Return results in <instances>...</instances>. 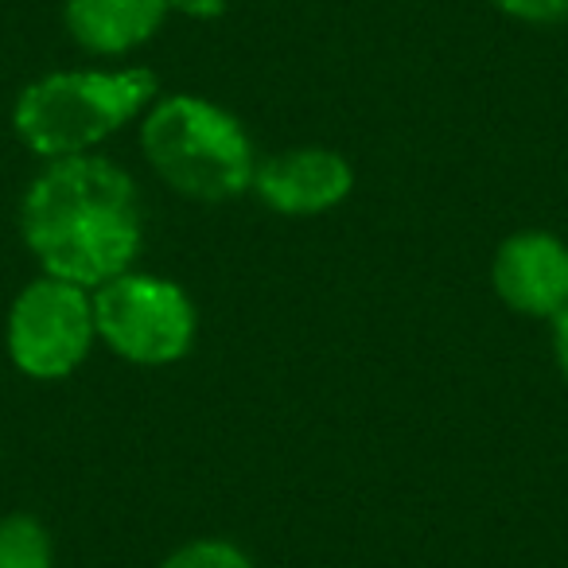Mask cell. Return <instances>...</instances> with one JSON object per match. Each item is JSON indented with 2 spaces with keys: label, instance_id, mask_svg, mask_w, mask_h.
Returning a JSON list of instances; mask_svg holds the SVG:
<instances>
[{
  "label": "cell",
  "instance_id": "obj_3",
  "mask_svg": "<svg viewBox=\"0 0 568 568\" xmlns=\"http://www.w3.org/2000/svg\"><path fill=\"white\" fill-rule=\"evenodd\" d=\"M156 98L149 71H63L32 82L17 102V133L48 160L87 156Z\"/></svg>",
  "mask_w": 568,
  "mask_h": 568
},
{
  "label": "cell",
  "instance_id": "obj_5",
  "mask_svg": "<svg viewBox=\"0 0 568 568\" xmlns=\"http://www.w3.org/2000/svg\"><path fill=\"white\" fill-rule=\"evenodd\" d=\"M94 301L59 276L28 284L9 316L12 363L32 378H67L94 343Z\"/></svg>",
  "mask_w": 568,
  "mask_h": 568
},
{
  "label": "cell",
  "instance_id": "obj_10",
  "mask_svg": "<svg viewBox=\"0 0 568 568\" xmlns=\"http://www.w3.org/2000/svg\"><path fill=\"white\" fill-rule=\"evenodd\" d=\"M160 568H253V565L237 545L206 537V541H191L183 549H175Z\"/></svg>",
  "mask_w": 568,
  "mask_h": 568
},
{
  "label": "cell",
  "instance_id": "obj_11",
  "mask_svg": "<svg viewBox=\"0 0 568 568\" xmlns=\"http://www.w3.org/2000/svg\"><path fill=\"white\" fill-rule=\"evenodd\" d=\"M503 12L518 20H529V24H557V20H568V0H490Z\"/></svg>",
  "mask_w": 568,
  "mask_h": 568
},
{
  "label": "cell",
  "instance_id": "obj_4",
  "mask_svg": "<svg viewBox=\"0 0 568 568\" xmlns=\"http://www.w3.org/2000/svg\"><path fill=\"white\" fill-rule=\"evenodd\" d=\"M94 327L121 358L141 366L175 363L195 339V308L180 284L144 273H121L94 296Z\"/></svg>",
  "mask_w": 568,
  "mask_h": 568
},
{
  "label": "cell",
  "instance_id": "obj_2",
  "mask_svg": "<svg viewBox=\"0 0 568 568\" xmlns=\"http://www.w3.org/2000/svg\"><path fill=\"white\" fill-rule=\"evenodd\" d=\"M141 144L156 175L187 199L226 203L253 183V144L226 110L175 94L152 105Z\"/></svg>",
  "mask_w": 568,
  "mask_h": 568
},
{
  "label": "cell",
  "instance_id": "obj_13",
  "mask_svg": "<svg viewBox=\"0 0 568 568\" xmlns=\"http://www.w3.org/2000/svg\"><path fill=\"white\" fill-rule=\"evenodd\" d=\"M552 351H557V363L568 378V308H560L552 316Z\"/></svg>",
  "mask_w": 568,
  "mask_h": 568
},
{
  "label": "cell",
  "instance_id": "obj_6",
  "mask_svg": "<svg viewBox=\"0 0 568 568\" xmlns=\"http://www.w3.org/2000/svg\"><path fill=\"white\" fill-rule=\"evenodd\" d=\"M495 288L521 316H557L568 308V245L541 230L514 234L495 257Z\"/></svg>",
  "mask_w": 568,
  "mask_h": 568
},
{
  "label": "cell",
  "instance_id": "obj_7",
  "mask_svg": "<svg viewBox=\"0 0 568 568\" xmlns=\"http://www.w3.org/2000/svg\"><path fill=\"white\" fill-rule=\"evenodd\" d=\"M355 172L339 152L296 149L268 156L253 172V187L273 211L281 214H320L347 199Z\"/></svg>",
  "mask_w": 568,
  "mask_h": 568
},
{
  "label": "cell",
  "instance_id": "obj_8",
  "mask_svg": "<svg viewBox=\"0 0 568 568\" xmlns=\"http://www.w3.org/2000/svg\"><path fill=\"white\" fill-rule=\"evenodd\" d=\"M172 0H67V28L90 55H125L156 36Z\"/></svg>",
  "mask_w": 568,
  "mask_h": 568
},
{
  "label": "cell",
  "instance_id": "obj_12",
  "mask_svg": "<svg viewBox=\"0 0 568 568\" xmlns=\"http://www.w3.org/2000/svg\"><path fill=\"white\" fill-rule=\"evenodd\" d=\"M172 9L187 12V17H199V20H211V17H222L226 0H172Z\"/></svg>",
  "mask_w": 568,
  "mask_h": 568
},
{
  "label": "cell",
  "instance_id": "obj_9",
  "mask_svg": "<svg viewBox=\"0 0 568 568\" xmlns=\"http://www.w3.org/2000/svg\"><path fill=\"white\" fill-rule=\"evenodd\" d=\"M0 568H51V537L28 514L0 521Z\"/></svg>",
  "mask_w": 568,
  "mask_h": 568
},
{
  "label": "cell",
  "instance_id": "obj_1",
  "mask_svg": "<svg viewBox=\"0 0 568 568\" xmlns=\"http://www.w3.org/2000/svg\"><path fill=\"white\" fill-rule=\"evenodd\" d=\"M20 230L48 276L102 288L141 253V199L129 172L110 160H51L28 187Z\"/></svg>",
  "mask_w": 568,
  "mask_h": 568
}]
</instances>
